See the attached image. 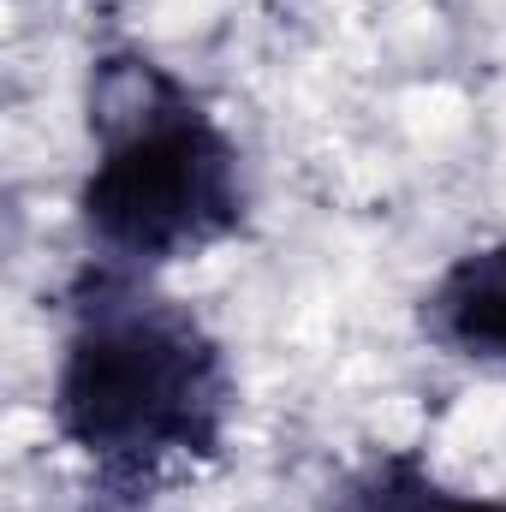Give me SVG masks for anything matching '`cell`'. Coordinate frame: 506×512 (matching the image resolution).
<instances>
[{"mask_svg": "<svg viewBox=\"0 0 506 512\" xmlns=\"http://www.w3.org/2000/svg\"><path fill=\"white\" fill-rule=\"evenodd\" d=\"M417 328L441 358L506 376V233L459 251L429 280L417 298Z\"/></svg>", "mask_w": 506, "mask_h": 512, "instance_id": "obj_3", "label": "cell"}, {"mask_svg": "<svg viewBox=\"0 0 506 512\" xmlns=\"http://www.w3.org/2000/svg\"><path fill=\"white\" fill-rule=\"evenodd\" d=\"M90 167L78 227L96 262L167 274L245 233L251 185L239 137L161 60L102 54L90 66Z\"/></svg>", "mask_w": 506, "mask_h": 512, "instance_id": "obj_2", "label": "cell"}, {"mask_svg": "<svg viewBox=\"0 0 506 512\" xmlns=\"http://www.w3.org/2000/svg\"><path fill=\"white\" fill-rule=\"evenodd\" d=\"M364 512H506V495L453 489L417 459H381L364 483Z\"/></svg>", "mask_w": 506, "mask_h": 512, "instance_id": "obj_4", "label": "cell"}, {"mask_svg": "<svg viewBox=\"0 0 506 512\" xmlns=\"http://www.w3.org/2000/svg\"><path fill=\"white\" fill-rule=\"evenodd\" d=\"M239 411L215 328L155 274L84 262L66 286L48 423L102 495L137 501L179 465H209Z\"/></svg>", "mask_w": 506, "mask_h": 512, "instance_id": "obj_1", "label": "cell"}]
</instances>
